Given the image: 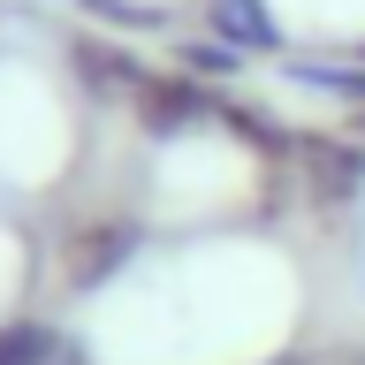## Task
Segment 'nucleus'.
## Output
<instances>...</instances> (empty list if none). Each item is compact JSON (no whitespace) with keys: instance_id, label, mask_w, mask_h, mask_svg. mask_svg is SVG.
I'll return each instance as SVG.
<instances>
[{"instance_id":"6","label":"nucleus","mask_w":365,"mask_h":365,"mask_svg":"<svg viewBox=\"0 0 365 365\" xmlns=\"http://www.w3.org/2000/svg\"><path fill=\"white\" fill-rule=\"evenodd\" d=\"M175 68H182V76H198V84H221V76L244 68V53L221 46V38H182V46H175Z\"/></svg>"},{"instance_id":"4","label":"nucleus","mask_w":365,"mask_h":365,"mask_svg":"<svg viewBox=\"0 0 365 365\" xmlns=\"http://www.w3.org/2000/svg\"><path fill=\"white\" fill-rule=\"evenodd\" d=\"M205 23H213V38L236 46V53H282V16H274L267 0H205Z\"/></svg>"},{"instance_id":"1","label":"nucleus","mask_w":365,"mask_h":365,"mask_svg":"<svg viewBox=\"0 0 365 365\" xmlns=\"http://www.w3.org/2000/svg\"><path fill=\"white\" fill-rule=\"evenodd\" d=\"M53 251H61V282L91 297L145 251V221L137 213H84V221H61Z\"/></svg>"},{"instance_id":"3","label":"nucleus","mask_w":365,"mask_h":365,"mask_svg":"<svg viewBox=\"0 0 365 365\" xmlns=\"http://www.w3.org/2000/svg\"><path fill=\"white\" fill-rule=\"evenodd\" d=\"M68 68H76L91 91H107L114 107H137V91L153 84V68L137 61L130 46H114V38H68Z\"/></svg>"},{"instance_id":"5","label":"nucleus","mask_w":365,"mask_h":365,"mask_svg":"<svg viewBox=\"0 0 365 365\" xmlns=\"http://www.w3.org/2000/svg\"><path fill=\"white\" fill-rule=\"evenodd\" d=\"M68 342L38 319H0V365H61Z\"/></svg>"},{"instance_id":"7","label":"nucleus","mask_w":365,"mask_h":365,"mask_svg":"<svg viewBox=\"0 0 365 365\" xmlns=\"http://www.w3.org/2000/svg\"><path fill=\"white\" fill-rule=\"evenodd\" d=\"M350 130H358V137H365V107H358V114H350Z\"/></svg>"},{"instance_id":"8","label":"nucleus","mask_w":365,"mask_h":365,"mask_svg":"<svg viewBox=\"0 0 365 365\" xmlns=\"http://www.w3.org/2000/svg\"><path fill=\"white\" fill-rule=\"evenodd\" d=\"M350 53H358V61H365V38H358V46H350Z\"/></svg>"},{"instance_id":"2","label":"nucleus","mask_w":365,"mask_h":365,"mask_svg":"<svg viewBox=\"0 0 365 365\" xmlns=\"http://www.w3.org/2000/svg\"><path fill=\"white\" fill-rule=\"evenodd\" d=\"M297 153V182L312 205H350L365 190V137L358 130H304L289 137Z\"/></svg>"}]
</instances>
